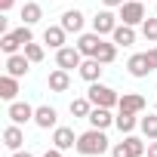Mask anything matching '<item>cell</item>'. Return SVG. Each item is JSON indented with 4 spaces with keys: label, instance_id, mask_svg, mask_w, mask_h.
I'll return each instance as SVG.
<instances>
[{
    "label": "cell",
    "instance_id": "8",
    "mask_svg": "<svg viewBox=\"0 0 157 157\" xmlns=\"http://www.w3.org/2000/svg\"><path fill=\"white\" fill-rule=\"evenodd\" d=\"M28 68H31V59H28L25 52L6 56V74H13V77H25V74H28Z\"/></svg>",
    "mask_w": 157,
    "mask_h": 157
},
{
    "label": "cell",
    "instance_id": "39",
    "mask_svg": "<svg viewBox=\"0 0 157 157\" xmlns=\"http://www.w3.org/2000/svg\"><path fill=\"white\" fill-rule=\"evenodd\" d=\"M154 13H157V10H154Z\"/></svg>",
    "mask_w": 157,
    "mask_h": 157
},
{
    "label": "cell",
    "instance_id": "33",
    "mask_svg": "<svg viewBox=\"0 0 157 157\" xmlns=\"http://www.w3.org/2000/svg\"><path fill=\"white\" fill-rule=\"evenodd\" d=\"M148 157H157V139H151V145H148Z\"/></svg>",
    "mask_w": 157,
    "mask_h": 157
},
{
    "label": "cell",
    "instance_id": "3",
    "mask_svg": "<svg viewBox=\"0 0 157 157\" xmlns=\"http://www.w3.org/2000/svg\"><path fill=\"white\" fill-rule=\"evenodd\" d=\"M56 65H59V68H65V71L80 68V65H83V52L77 49V46H62V49L56 52Z\"/></svg>",
    "mask_w": 157,
    "mask_h": 157
},
{
    "label": "cell",
    "instance_id": "36",
    "mask_svg": "<svg viewBox=\"0 0 157 157\" xmlns=\"http://www.w3.org/2000/svg\"><path fill=\"white\" fill-rule=\"evenodd\" d=\"M43 157H62V151H59V148H52V151H46Z\"/></svg>",
    "mask_w": 157,
    "mask_h": 157
},
{
    "label": "cell",
    "instance_id": "28",
    "mask_svg": "<svg viewBox=\"0 0 157 157\" xmlns=\"http://www.w3.org/2000/svg\"><path fill=\"white\" fill-rule=\"evenodd\" d=\"M22 49H25V56H28L31 62H43V46H40V43H34V40H31V43H25Z\"/></svg>",
    "mask_w": 157,
    "mask_h": 157
},
{
    "label": "cell",
    "instance_id": "5",
    "mask_svg": "<svg viewBox=\"0 0 157 157\" xmlns=\"http://www.w3.org/2000/svg\"><path fill=\"white\" fill-rule=\"evenodd\" d=\"M114 28H117V16L111 10L96 13V19H93V31L96 34H114Z\"/></svg>",
    "mask_w": 157,
    "mask_h": 157
},
{
    "label": "cell",
    "instance_id": "11",
    "mask_svg": "<svg viewBox=\"0 0 157 157\" xmlns=\"http://www.w3.org/2000/svg\"><path fill=\"white\" fill-rule=\"evenodd\" d=\"M62 28L68 34H80L83 31V13L80 10H65L62 13Z\"/></svg>",
    "mask_w": 157,
    "mask_h": 157
},
{
    "label": "cell",
    "instance_id": "23",
    "mask_svg": "<svg viewBox=\"0 0 157 157\" xmlns=\"http://www.w3.org/2000/svg\"><path fill=\"white\" fill-rule=\"evenodd\" d=\"M114 123H117V129H120V132H126V136H129V132L136 129V114H129V111H120V114L114 117Z\"/></svg>",
    "mask_w": 157,
    "mask_h": 157
},
{
    "label": "cell",
    "instance_id": "15",
    "mask_svg": "<svg viewBox=\"0 0 157 157\" xmlns=\"http://www.w3.org/2000/svg\"><path fill=\"white\" fill-rule=\"evenodd\" d=\"M102 71H105V68H102V62H99V59H86V62L80 65V77H83L86 83H96L99 77H102Z\"/></svg>",
    "mask_w": 157,
    "mask_h": 157
},
{
    "label": "cell",
    "instance_id": "19",
    "mask_svg": "<svg viewBox=\"0 0 157 157\" xmlns=\"http://www.w3.org/2000/svg\"><path fill=\"white\" fill-rule=\"evenodd\" d=\"M46 83H49V90H52V93H65V90L71 86V77H68V71H65V68H59V71H52V74H49V80H46Z\"/></svg>",
    "mask_w": 157,
    "mask_h": 157
},
{
    "label": "cell",
    "instance_id": "22",
    "mask_svg": "<svg viewBox=\"0 0 157 157\" xmlns=\"http://www.w3.org/2000/svg\"><path fill=\"white\" fill-rule=\"evenodd\" d=\"M96 59H99L102 65H111V62L117 59V43H114V40H111V43H105V40H102V46H99Z\"/></svg>",
    "mask_w": 157,
    "mask_h": 157
},
{
    "label": "cell",
    "instance_id": "32",
    "mask_svg": "<svg viewBox=\"0 0 157 157\" xmlns=\"http://www.w3.org/2000/svg\"><path fill=\"white\" fill-rule=\"evenodd\" d=\"M13 3H16V0H0V13H10Z\"/></svg>",
    "mask_w": 157,
    "mask_h": 157
},
{
    "label": "cell",
    "instance_id": "38",
    "mask_svg": "<svg viewBox=\"0 0 157 157\" xmlns=\"http://www.w3.org/2000/svg\"><path fill=\"white\" fill-rule=\"evenodd\" d=\"M154 108H157V105H154Z\"/></svg>",
    "mask_w": 157,
    "mask_h": 157
},
{
    "label": "cell",
    "instance_id": "1",
    "mask_svg": "<svg viewBox=\"0 0 157 157\" xmlns=\"http://www.w3.org/2000/svg\"><path fill=\"white\" fill-rule=\"evenodd\" d=\"M77 151H80L83 157H96V154H105L108 151V136L105 129H86L83 136H77Z\"/></svg>",
    "mask_w": 157,
    "mask_h": 157
},
{
    "label": "cell",
    "instance_id": "7",
    "mask_svg": "<svg viewBox=\"0 0 157 157\" xmlns=\"http://www.w3.org/2000/svg\"><path fill=\"white\" fill-rule=\"evenodd\" d=\"M34 111H37V108H31L28 102H10V111H6V114H10V120H13V123H19V126H22V123L34 120Z\"/></svg>",
    "mask_w": 157,
    "mask_h": 157
},
{
    "label": "cell",
    "instance_id": "12",
    "mask_svg": "<svg viewBox=\"0 0 157 157\" xmlns=\"http://www.w3.org/2000/svg\"><path fill=\"white\" fill-rule=\"evenodd\" d=\"M117 108H120V111H129V114H142V111H145V99H142L139 93H123L120 102H117Z\"/></svg>",
    "mask_w": 157,
    "mask_h": 157
},
{
    "label": "cell",
    "instance_id": "16",
    "mask_svg": "<svg viewBox=\"0 0 157 157\" xmlns=\"http://www.w3.org/2000/svg\"><path fill=\"white\" fill-rule=\"evenodd\" d=\"M56 108H49V105H40L37 111H34V123L40 126V129H49V126H56Z\"/></svg>",
    "mask_w": 157,
    "mask_h": 157
},
{
    "label": "cell",
    "instance_id": "30",
    "mask_svg": "<svg viewBox=\"0 0 157 157\" xmlns=\"http://www.w3.org/2000/svg\"><path fill=\"white\" fill-rule=\"evenodd\" d=\"M13 34H16V40H19V43H22V46H25V43H31V40H34V34H31V25H22V28H16V31H13Z\"/></svg>",
    "mask_w": 157,
    "mask_h": 157
},
{
    "label": "cell",
    "instance_id": "14",
    "mask_svg": "<svg viewBox=\"0 0 157 157\" xmlns=\"http://www.w3.org/2000/svg\"><path fill=\"white\" fill-rule=\"evenodd\" d=\"M65 37H68V31H65L62 25H49V28L43 31V43H49L52 49H62V46H65Z\"/></svg>",
    "mask_w": 157,
    "mask_h": 157
},
{
    "label": "cell",
    "instance_id": "27",
    "mask_svg": "<svg viewBox=\"0 0 157 157\" xmlns=\"http://www.w3.org/2000/svg\"><path fill=\"white\" fill-rule=\"evenodd\" d=\"M123 142H126V151H129V157H142V154H145V142H142V139H136V136H126Z\"/></svg>",
    "mask_w": 157,
    "mask_h": 157
},
{
    "label": "cell",
    "instance_id": "20",
    "mask_svg": "<svg viewBox=\"0 0 157 157\" xmlns=\"http://www.w3.org/2000/svg\"><path fill=\"white\" fill-rule=\"evenodd\" d=\"M111 37H114L117 46H132V43H136V31H132V25H117Z\"/></svg>",
    "mask_w": 157,
    "mask_h": 157
},
{
    "label": "cell",
    "instance_id": "13",
    "mask_svg": "<svg viewBox=\"0 0 157 157\" xmlns=\"http://www.w3.org/2000/svg\"><path fill=\"white\" fill-rule=\"evenodd\" d=\"M16 96H19V77H13V74H3V77H0V99L16 102Z\"/></svg>",
    "mask_w": 157,
    "mask_h": 157
},
{
    "label": "cell",
    "instance_id": "29",
    "mask_svg": "<svg viewBox=\"0 0 157 157\" xmlns=\"http://www.w3.org/2000/svg\"><path fill=\"white\" fill-rule=\"evenodd\" d=\"M142 34H145V40L157 43V19H145L142 22Z\"/></svg>",
    "mask_w": 157,
    "mask_h": 157
},
{
    "label": "cell",
    "instance_id": "2",
    "mask_svg": "<svg viewBox=\"0 0 157 157\" xmlns=\"http://www.w3.org/2000/svg\"><path fill=\"white\" fill-rule=\"evenodd\" d=\"M86 96H90V102H93V105H99V108H114V105L120 102V96H117L111 86L99 83V80H96V83H90V93H86Z\"/></svg>",
    "mask_w": 157,
    "mask_h": 157
},
{
    "label": "cell",
    "instance_id": "6",
    "mask_svg": "<svg viewBox=\"0 0 157 157\" xmlns=\"http://www.w3.org/2000/svg\"><path fill=\"white\" fill-rule=\"evenodd\" d=\"M126 68H129V74H132V77H148V74L154 71V65H151L148 52H136V56L126 62Z\"/></svg>",
    "mask_w": 157,
    "mask_h": 157
},
{
    "label": "cell",
    "instance_id": "37",
    "mask_svg": "<svg viewBox=\"0 0 157 157\" xmlns=\"http://www.w3.org/2000/svg\"><path fill=\"white\" fill-rule=\"evenodd\" d=\"M13 157H34V154H28V151H16Z\"/></svg>",
    "mask_w": 157,
    "mask_h": 157
},
{
    "label": "cell",
    "instance_id": "25",
    "mask_svg": "<svg viewBox=\"0 0 157 157\" xmlns=\"http://www.w3.org/2000/svg\"><path fill=\"white\" fill-rule=\"evenodd\" d=\"M19 46H22V43L16 40V34H13V31H10V34H3V37H0V49H3L6 56H16V52H19Z\"/></svg>",
    "mask_w": 157,
    "mask_h": 157
},
{
    "label": "cell",
    "instance_id": "9",
    "mask_svg": "<svg viewBox=\"0 0 157 157\" xmlns=\"http://www.w3.org/2000/svg\"><path fill=\"white\" fill-rule=\"evenodd\" d=\"M52 145H56L59 151L77 148V136H74V129H71V126H56V132H52Z\"/></svg>",
    "mask_w": 157,
    "mask_h": 157
},
{
    "label": "cell",
    "instance_id": "31",
    "mask_svg": "<svg viewBox=\"0 0 157 157\" xmlns=\"http://www.w3.org/2000/svg\"><path fill=\"white\" fill-rule=\"evenodd\" d=\"M111 154H114V157H129V151H126V142H117V145L111 148Z\"/></svg>",
    "mask_w": 157,
    "mask_h": 157
},
{
    "label": "cell",
    "instance_id": "18",
    "mask_svg": "<svg viewBox=\"0 0 157 157\" xmlns=\"http://www.w3.org/2000/svg\"><path fill=\"white\" fill-rule=\"evenodd\" d=\"M22 142H25V132L19 129V123H13V126H6V129H3V145H6L10 151H19V148H22Z\"/></svg>",
    "mask_w": 157,
    "mask_h": 157
},
{
    "label": "cell",
    "instance_id": "24",
    "mask_svg": "<svg viewBox=\"0 0 157 157\" xmlns=\"http://www.w3.org/2000/svg\"><path fill=\"white\" fill-rule=\"evenodd\" d=\"M90 111H93L90 96H86V99H74V102H71V114H74V117H90Z\"/></svg>",
    "mask_w": 157,
    "mask_h": 157
},
{
    "label": "cell",
    "instance_id": "21",
    "mask_svg": "<svg viewBox=\"0 0 157 157\" xmlns=\"http://www.w3.org/2000/svg\"><path fill=\"white\" fill-rule=\"evenodd\" d=\"M40 19H43L40 3H25V6H22V25H37Z\"/></svg>",
    "mask_w": 157,
    "mask_h": 157
},
{
    "label": "cell",
    "instance_id": "17",
    "mask_svg": "<svg viewBox=\"0 0 157 157\" xmlns=\"http://www.w3.org/2000/svg\"><path fill=\"white\" fill-rule=\"evenodd\" d=\"M86 120H90V123H93L96 129H108V126L114 123V117H111V111H108V108H99V105H96V108L90 111V117H86Z\"/></svg>",
    "mask_w": 157,
    "mask_h": 157
},
{
    "label": "cell",
    "instance_id": "4",
    "mask_svg": "<svg viewBox=\"0 0 157 157\" xmlns=\"http://www.w3.org/2000/svg\"><path fill=\"white\" fill-rule=\"evenodd\" d=\"M120 19H123V25H139V22H145V6H142V0H126V3L120 6Z\"/></svg>",
    "mask_w": 157,
    "mask_h": 157
},
{
    "label": "cell",
    "instance_id": "34",
    "mask_svg": "<svg viewBox=\"0 0 157 157\" xmlns=\"http://www.w3.org/2000/svg\"><path fill=\"white\" fill-rule=\"evenodd\" d=\"M148 59H151V65L157 68V46H154V49H148Z\"/></svg>",
    "mask_w": 157,
    "mask_h": 157
},
{
    "label": "cell",
    "instance_id": "26",
    "mask_svg": "<svg viewBox=\"0 0 157 157\" xmlns=\"http://www.w3.org/2000/svg\"><path fill=\"white\" fill-rule=\"evenodd\" d=\"M142 132H145V139H157V114H148V117H142Z\"/></svg>",
    "mask_w": 157,
    "mask_h": 157
},
{
    "label": "cell",
    "instance_id": "35",
    "mask_svg": "<svg viewBox=\"0 0 157 157\" xmlns=\"http://www.w3.org/2000/svg\"><path fill=\"white\" fill-rule=\"evenodd\" d=\"M102 3H105V6H123L126 0H102Z\"/></svg>",
    "mask_w": 157,
    "mask_h": 157
},
{
    "label": "cell",
    "instance_id": "10",
    "mask_svg": "<svg viewBox=\"0 0 157 157\" xmlns=\"http://www.w3.org/2000/svg\"><path fill=\"white\" fill-rule=\"evenodd\" d=\"M99 46H102V34H80V40H77V49H80L86 59H96V52H99Z\"/></svg>",
    "mask_w": 157,
    "mask_h": 157
}]
</instances>
